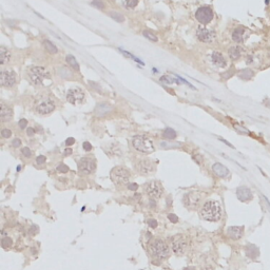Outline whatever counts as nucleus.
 <instances>
[{
    "mask_svg": "<svg viewBox=\"0 0 270 270\" xmlns=\"http://www.w3.org/2000/svg\"><path fill=\"white\" fill-rule=\"evenodd\" d=\"M200 216L209 221H217L221 217V207L216 200H208L200 210Z\"/></svg>",
    "mask_w": 270,
    "mask_h": 270,
    "instance_id": "f257e3e1",
    "label": "nucleus"
},
{
    "mask_svg": "<svg viewBox=\"0 0 270 270\" xmlns=\"http://www.w3.org/2000/svg\"><path fill=\"white\" fill-rule=\"evenodd\" d=\"M31 81L35 84H46V82L51 81V75L48 70L42 67H31L27 71Z\"/></svg>",
    "mask_w": 270,
    "mask_h": 270,
    "instance_id": "f03ea898",
    "label": "nucleus"
},
{
    "mask_svg": "<svg viewBox=\"0 0 270 270\" xmlns=\"http://www.w3.org/2000/svg\"><path fill=\"white\" fill-rule=\"evenodd\" d=\"M149 250L152 255L159 259H165L169 255V247L164 240L159 238L152 240L149 243Z\"/></svg>",
    "mask_w": 270,
    "mask_h": 270,
    "instance_id": "7ed1b4c3",
    "label": "nucleus"
},
{
    "mask_svg": "<svg viewBox=\"0 0 270 270\" xmlns=\"http://www.w3.org/2000/svg\"><path fill=\"white\" fill-rule=\"evenodd\" d=\"M133 147L143 153H152L154 152L153 143L145 135H137L133 138Z\"/></svg>",
    "mask_w": 270,
    "mask_h": 270,
    "instance_id": "20e7f679",
    "label": "nucleus"
},
{
    "mask_svg": "<svg viewBox=\"0 0 270 270\" xmlns=\"http://www.w3.org/2000/svg\"><path fill=\"white\" fill-rule=\"evenodd\" d=\"M111 178L117 185H121V184H127L130 179V172L124 167H115L112 169Z\"/></svg>",
    "mask_w": 270,
    "mask_h": 270,
    "instance_id": "39448f33",
    "label": "nucleus"
},
{
    "mask_svg": "<svg viewBox=\"0 0 270 270\" xmlns=\"http://www.w3.org/2000/svg\"><path fill=\"white\" fill-rule=\"evenodd\" d=\"M204 193H200L198 191H192L187 193L184 196V204L187 208L189 209H195L199 205L200 200H202Z\"/></svg>",
    "mask_w": 270,
    "mask_h": 270,
    "instance_id": "423d86ee",
    "label": "nucleus"
},
{
    "mask_svg": "<svg viewBox=\"0 0 270 270\" xmlns=\"http://www.w3.org/2000/svg\"><path fill=\"white\" fill-rule=\"evenodd\" d=\"M195 18L202 24H208L213 19V12L209 6H202L195 13Z\"/></svg>",
    "mask_w": 270,
    "mask_h": 270,
    "instance_id": "0eeeda50",
    "label": "nucleus"
},
{
    "mask_svg": "<svg viewBox=\"0 0 270 270\" xmlns=\"http://www.w3.org/2000/svg\"><path fill=\"white\" fill-rule=\"evenodd\" d=\"M172 249L177 254H183L187 249V240L184 235L178 234L172 238Z\"/></svg>",
    "mask_w": 270,
    "mask_h": 270,
    "instance_id": "6e6552de",
    "label": "nucleus"
},
{
    "mask_svg": "<svg viewBox=\"0 0 270 270\" xmlns=\"http://www.w3.org/2000/svg\"><path fill=\"white\" fill-rule=\"evenodd\" d=\"M36 111L39 114H49L55 109V105L51 99H42L36 103Z\"/></svg>",
    "mask_w": 270,
    "mask_h": 270,
    "instance_id": "1a4fd4ad",
    "label": "nucleus"
},
{
    "mask_svg": "<svg viewBox=\"0 0 270 270\" xmlns=\"http://www.w3.org/2000/svg\"><path fill=\"white\" fill-rule=\"evenodd\" d=\"M146 191L152 197H160L162 194V186L159 181H150L146 185Z\"/></svg>",
    "mask_w": 270,
    "mask_h": 270,
    "instance_id": "9d476101",
    "label": "nucleus"
},
{
    "mask_svg": "<svg viewBox=\"0 0 270 270\" xmlns=\"http://www.w3.org/2000/svg\"><path fill=\"white\" fill-rule=\"evenodd\" d=\"M84 98V93L80 88H72L67 92V99L69 102L76 103L82 101Z\"/></svg>",
    "mask_w": 270,
    "mask_h": 270,
    "instance_id": "9b49d317",
    "label": "nucleus"
},
{
    "mask_svg": "<svg viewBox=\"0 0 270 270\" xmlns=\"http://www.w3.org/2000/svg\"><path fill=\"white\" fill-rule=\"evenodd\" d=\"M0 82L3 86L11 88L16 82V75L12 71H2L0 73Z\"/></svg>",
    "mask_w": 270,
    "mask_h": 270,
    "instance_id": "f8f14e48",
    "label": "nucleus"
},
{
    "mask_svg": "<svg viewBox=\"0 0 270 270\" xmlns=\"http://www.w3.org/2000/svg\"><path fill=\"white\" fill-rule=\"evenodd\" d=\"M196 35H197V38L202 42H211L213 41L215 37V32L212 31V30L206 29V27H199L197 29V32H196Z\"/></svg>",
    "mask_w": 270,
    "mask_h": 270,
    "instance_id": "ddd939ff",
    "label": "nucleus"
},
{
    "mask_svg": "<svg viewBox=\"0 0 270 270\" xmlns=\"http://www.w3.org/2000/svg\"><path fill=\"white\" fill-rule=\"evenodd\" d=\"M78 169L82 174H90L95 169V162L91 158H81L78 162Z\"/></svg>",
    "mask_w": 270,
    "mask_h": 270,
    "instance_id": "4468645a",
    "label": "nucleus"
},
{
    "mask_svg": "<svg viewBox=\"0 0 270 270\" xmlns=\"http://www.w3.org/2000/svg\"><path fill=\"white\" fill-rule=\"evenodd\" d=\"M136 168H137V171H138L140 174H143V175L150 174V173H152L154 170L153 164H152L149 159H140L136 164Z\"/></svg>",
    "mask_w": 270,
    "mask_h": 270,
    "instance_id": "2eb2a0df",
    "label": "nucleus"
},
{
    "mask_svg": "<svg viewBox=\"0 0 270 270\" xmlns=\"http://www.w3.org/2000/svg\"><path fill=\"white\" fill-rule=\"evenodd\" d=\"M236 196L240 202H248L252 198V193L248 187L242 186V187H238L236 190Z\"/></svg>",
    "mask_w": 270,
    "mask_h": 270,
    "instance_id": "dca6fc26",
    "label": "nucleus"
},
{
    "mask_svg": "<svg viewBox=\"0 0 270 270\" xmlns=\"http://www.w3.org/2000/svg\"><path fill=\"white\" fill-rule=\"evenodd\" d=\"M243 233H244V227H240V226H231L227 230L228 236L235 240H240L243 236Z\"/></svg>",
    "mask_w": 270,
    "mask_h": 270,
    "instance_id": "f3484780",
    "label": "nucleus"
},
{
    "mask_svg": "<svg viewBox=\"0 0 270 270\" xmlns=\"http://www.w3.org/2000/svg\"><path fill=\"white\" fill-rule=\"evenodd\" d=\"M211 60L218 68H225L227 65V61H226L225 57L219 52H213L212 55H211Z\"/></svg>",
    "mask_w": 270,
    "mask_h": 270,
    "instance_id": "a211bd4d",
    "label": "nucleus"
},
{
    "mask_svg": "<svg viewBox=\"0 0 270 270\" xmlns=\"http://www.w3.org/2000/svg\"><path fill=\"white\" fill-rule=\"evenodd\" d=\"M0 118H1V121H8V120L12 119L13 116V111L10 107L5 105L3 102L0 105Z\"/></svg>",
    "mask_w": 270,
    "mask_h": 270,
    "instance_id": "6ab92c4d",
    "label": "nucleus"
},
{
    "mask_svg": "<svg viewBox=\"0 0 270 270\" xmlns=\"http://www.w3.org/2000/svg\"><path fill=\"white\" fill-rule=\"evenodd\" d=\"M212 170H213V172H214L215 174H216L217 176H219V177H226L228 174H229L228 169L226 168L224 165L219 164V162H216V164L213 165Z\"/></svg>",
    "mask_w": 270,
    "mask_h": 270,
    "instance_id": "aec40b11",
    "label": "nucleus"
},
{
    "mask_svg": "<svg viewBox=\"0 0 270 270\" xmlns=\"http://www.w3.org/2000/svg\"><path fill=\"white\" fill-rule=\"evenodd\" d=\"M245 29L244 27H237L232 33V39L235 42H243L245 39Z\"/></svg>",
    "mask_w": 270,
    "mask_h": 270,
    "instance_id": "412c9836",
    "label": "nucleus"
},
{
    "mask_svg": "<svg viewBox=\"0 0 270 270\" xmlns=\"http://www.w3.org/2000/svg\"><path fill=\"white\" fill-rule=\"evenodd\" d=\"M242 51H243V49L240 48V46H232V48H230L229 49L230 58L233 59V60L238 59L240 57V55H242Z\"/></svg>",
    "mask_w": 270,
    "mask_h": 270,
    "instance_id": "4be33fe9",
    "label": "nucleus"
},
{
    "mask_svg": "<svg viewBox=\"0 0 270 270\" xmlns=\"http://www.w3.org/2000/svg\"><path fill=\"white\" fill-rule=\"evenodd\" d=\"M10 52H8V50H6L5 48H0V63L1 64H4L5 62H8V60H10Z\"/></svg>",
    "mask_w": 270,
    "mask_h": 270,
    "instance_id": "5701e85b",
    "label": "nucleus"
},
{
    "mask_svg": "<svg viewBox=\"0 0 270 270\" xmlns=\"http://www.w3.org/2000/svg\"><path fill=\"white\" fill-rule=\"evenodd\" d=\"M65 60H67V62L69 63L70 67L73 68V69L76 70V71H79V64H78V62L76 61L75 57H74L73 55H68V56L65 57Z\"/></svg>",
    "mask_w": 270,
    "mask_h": 270,
    "instance_id": "b1692460",
    "label": "nucleus"
},
{
    "mask_svg": "<svg viewBox=\"0 0 270 270\" xmlns=\"http://www.w3.org/2000/svg\"><path fill=\"white\" fill-rule=\"evenodd\" d=\"M43 46H44V49H46L49 53H51V54H56V53L58 52L56 46H55L51 41H49V40H44Z\"/></svg>",
    "mask_w": 270,
    "mask_h": 270,
    "instance_id": "393cba45",
    "label": "nucleus"
},
{
    "mask_svg": "<svg viewBox=\"0 0 270 270\" xmlns=\"http://www.w3.org/2000/svg\"><path fill=\"white\" fill-rule=\"evenodd\" d=\"M110 110H111V108L109 107L108 105H105V103H101V105H98L96 108V113L99 114V115H102V114L107 113V112H109Z\"/></svg>",
    "mask_w": 270,
    "mask_h": 270,
    "instance_id": "a878e982",
    "label": "nucleus"
},
{
    "mask_svg": "<svg viewBox=\"0 0 270 270\" xmlns=\"http://www.w3.org/2000/svg\"><path fill=\"white\" fill-rule=\"evenodd\" d=\"M162 136H164L165 138L173 139V138H175V137H176V132H175L173 129L167 128L166 130L164 131V133H162Z\"/></svg>",
    "mask_w": 270,
    "mask_h": 270,
    "instance_id": "bb28decb",
    "label": "nucleus"
},
{
    "mask_svg": "<svg viewBox=\"0 0 270 270\" xmlns=\"http://www.w3.org/2000/svg\"><path fill=\"white\" fill-rule=\"evenodd\" d=\"M251 76H253V72L249 69H245L240 72V77L243 79H249Z\"/></svg>",
    "mask_w": 270,
    "mask_h": 270,
    "instance_id": "cd10ccee",
    "label": "nucleus"
},
{
    "mask_svg": "<svg viewBox=\"0 0 270 270\" xmlns=\"http://www.w3.org/2000/svg\"><path fill=\"white\" fill-rule=\"evenodd\" d=\"M143 35L145 36L146 38H148V39L149 40H151V41H154V42H156L157 41V37H156L155 36V34L154 33H152L151 31H148V30H146V31H143Z\"/></svg>",
    "mask_w": 270,
    "mask_h": 270,
    "instance_id": "c85d7f7f",
    "label": "nucleus"
},
{
    "mask_svg": "<svg viewBox=\"0 0 270 270\" xmlns=\"http://www.w3.org/2000/svg\"><path fill=\"white\" fill-rule=\"evenodd\" d=\"M13 245V240L11 237H3L1 240V246L2 248L4 249H8V248H11Z\"/></svg>",
    "mask_w": 270,
    "mask_h": 270,
    "instance_id": "c756f323",
    "label": "nucleus"
},
{
    "mask_svg": "<svg viewBox=\"0 0 270 270\" xmlns=\"http://www.w3.org/2000/svg\"><path fill=\"white\" fill-rule=\"evenodd\" d=\"M110 17H112L114 20L118 21V22H122L124 20V17L117 12H110Z\"/></svg>",
    "mask_w": 270,
    "mask_h": 270,
    "instance_id": "7c9ffc66",
    "label": "nucleus"
},
{
    "mask_svg": "<svg viewBox=\"0 0 270 270\" xmlns=\"http://www.w3.org/2000/svg\"><path fill=\"white\" fill-rule=\"evenodd\" d=\"M160 81H166L168 84L172 83V82H177V84H178V81L176 79H174V78L170 77V76H164V77L160 78Z\"/></svg>",
    "mask_w": 270,
    "mask_h": 270,
    "instance_id": "2f4dec72",
    "label": "nucleus"
},
{
    "mask_svg": "<svg viewBox=\"0 0 270 270\" xmlns=\"http://www.w3.org/2000/svg\"><path fill=\"white\" fill-rule=\"evenodd\" d=\"M56 170L58 171V172H60V173H65V172L69 171V167H68L67 165H64V164H60L56 168Z\"/></svg>",
    "mask_w": 270,
    "mask_h": 270,
    "instance_id": "473e14b6",
    "label": "nucleus"
},
{
    "mask_svg": "<svg viewBox=\"0 0 270 270\" xmlns=\"http://www.w3.org/2000/svg\"><path fill=\"white\" fill-rule=\"evenodd\" d=\"M11 135H12V131L8 130V129H3V130L1 131V136L3 137V138H8Z\"/></svg>",
    "mask_w": 270,
    "mask_h": 270,
    "instance_id": "72a5a7b5",
    "label": "nucleus"
},
{
    "mask_svg": "<svg viewBox=\"0 0 270 270\" xmlns=\"http://www.w3.org/2000/svg\"><path fill=\"white\" fill-rule=\"evenodd\" d=\"M138 3V0H127V6L128 8H135Z\"/></svg>",
    "mask_w": 270,
    "mask_h": 270,
    "instance_id": "f704fd0d",
    "label": "nucleus"
},
{
    "mask_svg": "<svg viewBox=\"0 0 270 270\" xmlns=\"http://www.w3.org/2000/svg\"><path fill=\"white\" fill-rule=\"evenodd\" d=\"M92 4L94 6H96V8H103V3H102L101 0H93Z\"/></svg>",
    "mask_w": 270,
    "mask_h": 270,
    "instance_id": "c9c22d12",
    "label": "nucleus"
},
{
    "mask_svg": "<svg viewBox=\"0 0 270 270\" xmlns=\"http://www.w3.org/2000/svg\"><path fill=\"white\" fill-rule=\"evenodd\" d=\"M22 154L25 156V157H31L32 152H31V150H30L29 148L25 147V148H23V149H22Z\"/></svg>",
    "mask_w": 270,
    "mask_h": 270,
    "instance_id": "e433bc0d",
    "label": "nucleus"
},
{
    "mask_svg": "<svg viewBox=\"0 0 270 270\" xmlns=\"http://www.w3.org/2000/svg\"><path fill=\"white\" fill-rule=\"evenodd\" d=\"M36 162H37V165H41V164H43V162H46V156H43V155L38 156V157L36 158Z\"/></svg>",
    "mask_w": 270,
    "mask_h": 270,
    "instance_id": "4c0bfd02",
    "label": "nucleus"
},
{
    "mask_svg": "<svg viewBox=\"0 0 270 270\" xmlns=\"http://www.w3.org/2000/svg\"><path fill=\"white\" fill-rule=\"evenodd\" d=\"M18 124H19V127H20L21 129H24L25 127H27V119H24V118L20 119V120H19V122H18Z\"/></svg>",
    "mask_w": 270,
    "mask_h": 270,
    "instance_id": "58836bf2",
    "label": "nucleus"
},
{
    "mask_svg": "<svg viewBox=\"0 0 270 270\" xmlns=\"http://www.w3.org/2000/svg\"><path fill=\"white\" fill-rule=\"evenodd\" d=\"M168 218L170 219L172 223H177V221H178V217H177L175 214H172V213L168 215Z\"/></svg>",
    "mask_w": 270,
    "mask_h": 270,
    "instance_id": "ea45409f",
    "label": "nucleus"
},
{
    "mask_svg": "<svg viewBox=\"0 0 270 270\" xmlns=\"http://www.w3.org/2000/svg\"><path fill=\"white\" fill-rule=\"evenodd\" d=\"M12 145H13V147H14V148H18V147H20V145H21V140H20V139H19V138H15L14 140H13Z\"/></svg>",
    "mask_w": 270,
    "mask_h": 270,
    "instance_id": "a19ab883",
    "label": "nucleus"
},
{
    "mask_svg": "<svg viewBox=\"0 0 270 270\" xmlns=\"http://www.w3.org/2000/svg\"><path fill=\"white\" fill-rule=\"evenodd\" d=\"M148 224H149V226L151 228H156L157 227V221H156V219H149V221H148Z\"/></svg>",
    "mask_w": 270,
    "mask_h": 270,
    "instance_id": "79ce46f5",
    "label": "nucleus"
},
{
    "mask_svg": "<svg viewBox=\"0 0 270 270\" xmlns=\"http://www.w3.org/2000/svg\"><path fill=\"white\" fill-rule=\"evenodd\" d=\"M137 188H138V185H137V184H129L128 185V189L131 190V191H135Z\"/></svg>",
    "mask_w": 270,
    "mask_h": 270,
    "instance_id": "37998d69",
    "label": "nucleus"
},
{
    "mask_svg": "<svg viewBox=\"0 0 270 270\" xmlns=\"http://www.w3.org/2000/svg\"><path fill=\"white\" fill-rule=\"evenodd\" d=\"M83 149L86 150V151H91V150H92V146H91L90 143L86 141V143H83Z\"/></svg>",
    "mask_w": 270,
    "mask_h": 270,
    "instance_id": "c03bdc74",
    "label": "nucleus"
},
{
    "mask_svg": "<svg viewBox=\"0 0 270 270\" xmlns=\"http://www.w3.org/2000/svg\"><path fill=\"white\" fill-rule=\"evenodd\" d=\"M74 143H75V139H74L73 137H69V138L65 140V145L67 146H72Z\"/></svg>",
    "mask_w": 270,
    "mask_h": 270,
    "instance_id": "a18cd8bd",
    "label": "nucleus"
},
{
    "mask_svg": "<svg viewBox=\"0 0 270 270\" xmlns=\"http://www.w3.org/2000/svg\"><path fill=\"white\" fill-rule=\"evenodd\" d=\"M38 232V227L37 226H33V227L31 228V230H30V233L31 234H36Z\"/></svg>",
    "mask_w": 270,
    "mask_h": 270,
    "instance_id": "49530a36",
    "label": "nucleus"
},
{
    "mask_svg": "<svg viewBox=\"0 0 270 270\" xmlns=\"http://www.w3.org/2000/svg\"><path fill=\"white\" fill-rule=\"evenodd\" d=\"M27 135L32 136V135H34L35 131H34V129H33V128H27Z\"/></svg>",
    "mask_w": 270,
    "mask_h": 270,
    "instance_id": "de8ad7c7",
    "label": "nucleus"
},
{
    "mask_svg": "<svg viewBox=\"0 0 270 270\" xmlns=\"http://www.w3.org/2000/svg\"><path fill=\"white\" fill-rule=\"evenodd\" d=\"M71 154H72V150H71V149H67V150H65V151H64V155H65V156L71 155Z\"/></svg>",
    "mask_w": 270,
    "mask_h": 270,
    "instance_id": "09e8293b",
    "label": "nucleus"
},
{
    "mask_svg": "<svg viewBox=\"0 0 270 270\" xmlns=\"http://www.w3.org/2000/svg\"><path fill=\"white\" fill-rule=\"evenodd\" d=\"M219 140H221V141H223V143H226V145H227V146H229V147L233 148V146H232V145H231V143H228V141H227V140H225V139H223V138H219Z\"/></svg>",
    "mask_w": 270,
    "mask_h": 270,
    "instance_id": "8fccbe9b",
    "label": "nucleus"
},
{
    "mask_svg": "<svg viewBox=\"0 0 270 270\" xmlns=\"http://www.w3.org/2000/svg\"><path fill=\"white\" fill-rule=\"evenodd\" d=\"M263 197H264V199H265V202H266V204H267V206L269 207V210H270V202H269V200H268V198L266 197L265 195H263Z\"/></svg>",
    "mask_w": 270,
    "mask_h": 270,
    "instance_id": "3c124183",
    "label": "nucleus"
},
{
    "mask_svg": "<svg viewBox=\"0 0 270 270\" xmlns=\"http://www.w3.org/2000/svg\"><path fill=\"white\" fill-rule=\"evenodd\" d=\"M20 169H21V167H20V166L17 167V171H20Z\"/></svg>",
    "mask_w": 270,
    "mask_h": 270,
    "instance_id": "603ef678",
    "label": "nucleus"
}]
</instances>
